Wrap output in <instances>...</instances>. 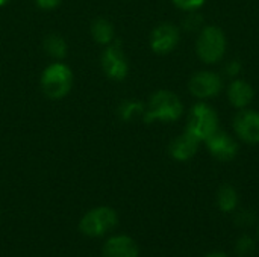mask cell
Returning a JSON list of instances; mask_svg holds the SVG:
<instances>
[{
	"label": "cell",
	"instance_id": "obj_1",
	"mask_svg": "<svg viewBox=\"0 0 259 257\" xmlns=\"http://www.w3.org/2000/svg\"><path fill=\"white\" fill-rule=\"evenodd\" d=\"M184 112L185 105L176 92L168 89H158L149 97L146 103L143 121L146 124H152L156 121L170 124L181 120Z\"/></svg>",
	"mask_w": 259,
	"mask_h": 257
},
{
	"label": "cell",
	"instance_id": "obj_2",
	"mask_svg": "<svg viewBox=\"0 0 259 257\" xmlns=\"http://www.w3.org/2000/svg\"><path fill=\"white\" fill-rule=\"evenodd\" d=\"M194 50L199 61L205 65L220 64L228 52V38L225 30L215 24H205L197 32Z\"/></svg>",
	"mask_w": 259,
	"mask_h": 257
},
{
	"label": "cell",
	"instance_id": "obj_3",
	"mask_svg": "<svg viewBox=\"0 0 259 257\" xmlns=\"http://www.w3.org/2000/svg\"><path fill=\"white\" fill-rule=\"evenodd\" d=\"M74 83V74L70 65L62 61L50 62L41 73L39 85L42 94L50 100H62L70 94Z\"/></svg>",
	"mask_w": 259,
	"mask_h": 257
},
{
	"label": "cell",
	"instance_id": "obj_4",
	"mask_svg": "<svg viewBox=\"0 0 259 257\" xmlns=\"http://www.w3.org/2000/svg\"><path fill=\"white\" fill-rule=\"evenodd\" d=\"M220 129V117L208 101H197L187 114L185 132L197 138L202 144Z\"/></svg>",
	"mask_w": 259,
	"mask_h": 257
},
{
	"label": "cell",
	"instance_id": "obj_5",
	"mask_svg": "<svg viewBox=\"0 0 259 257\" xmlns=\"http://www.w3.org/2000/svg\"><path fill=\"white\" fill-rule=\"evenodd\" d=\"M225 89V77L212 70H199L188 80V92L197 101H209Z\"/></svg>",
	"mask_w": 259,
	"mask_h": 257
},
{
	"label": "cell",
	"instance_id": "obj_6",
	"mask_svg": "<svg viewBox=\"0 0 259 257\" xmlns=\"http://www.w3.org/2000/svg\"><path fill=\"white\" fill-rule=\"evenodd\" d=\"M117 223H118L117 212L112 208L100 206L88 211L82 217L79 223V229L83 235L90 238H99L106 235L109 230H112L117 226Z\"/></svg>",
	"mask_w": 259,
	"mask_h": 257
},
{
	"label": "cell",
	"instance_id": "obj_7",
	"mask_svg": "<svg viewBox=\"0 0 259 257\" xmlns=\"http://www.w3.org/2000/svg\"><path fill=\"white\" fill-rule=\"evenodd\" d=\"M100 65L105 76L114 82H121L129 74V61L120 41L105 45L100 55Z\"/></svg>",
	"mask_w": 259,
	"mask_h": 257
},
{
	"label": "cell",
	"instance_id": "obj_8",
	"mask_svg": "<svg viewBox=\"0 0 259 257\" xmlns=\"http://www.w3.org/2000/svg\"><path fill=\"white\" fill-rule=\"evenodd\" d=\"M234 136L247 145L259 144V111L252 108H244L237 111L232 118Z\"/></svg>",
	"mask_w": 259,
	"mask_h": 257
},
{
	"label": "cell",
	"instance_id": "obj_9",
	"mask_svg": "<svg viewBox=\"0 0 259 257\" xmlns=\"http://www.w3.org/2000/svg\"><path fill=\"white\" fill-rule=\"evenodd\" d=\"M203 144L209 156L219 162H231L240 153V141L234 136V133L222 129L211 135Z\"/></svg>",
	"mask_w": 259,
	"mask_h": 257
},
{
	"label": "cell",
	"instance_id": "obj_10",
	"mask_svg": "<svg viewBox=\"0 0 259 257\" xmlns=\"http://www.w3.org/2000/svg\"><path fill=\"white\" fill-rule=\"evenodd\" d=\"M179 42H181V27L171 21H164L155 26L149 38L152 52L162 56L173 53L178 48Z\"/></svg>",
	"mask_w": 259,
	"mask_h": 257
},
{
	"label": "cell",
	"instance_id": "obj_11",
	"mask_svg": "<svg viewBox=\"0 0 259 257\" xmlns=\"http://www.w3.org/2000/svg\"><path fill=\"white\" fill-rule=\"evenodd\" d=\"M200 141L190 135L188 132H182L176 138H173L168 144V155L176 162H188L191 161L200 150Z\"/></svg>",
	"mask_w": 259,
	"mask_h": 257
},
{
	"label": "cell",
	"instance_id": "obj_12",
	"mask_svg": "<svg viewBox=\"0 0 259 257\" xmlns=\"http://www.w3.org/2000/svg\"><path fill=\"white\" fill-rule=\"evenodd\" d=\"M226 98H228L229 105L237 111L250 108V105L253 103V98H255V89L250 82H247L241 77H237L228 83Z\"/></svg>",
	"mask_w": 259,
	"mask_h": 257
},
{
	"label": "cell",
	"instance_id": "obj_13",
	"mask_svg": "<svg viewBox=\"0 0 259 257\" xmlns=\"http://www.w3.org/2000/svg\"><path fill=\"white\" fill-rule=\"evenodd\" d=\"M140 250L137 242L127 235H118L109 238L103 245L105 257H138Z\"/></svg>",
	"mask_w": 259,
	"mask_h": 257
},
{
	"label": "cell",
	"instance_id": "obj_14",
	"mask_svg": "<svg viewBox=\"0 0 259 257\" xmlns=\"http://www.w3.org/2000/svg\"><path fill=\"white\" fill-rule=\"evenodd\" d=\"M240 195L235 186L225 183L217 191V208L223 214H234L238 209Z\"/></svg>",
	"mask_w": 259,
	"mask_h": 257
},
{
	"label": "cell",
	"instance_id": "obj_15",
	"mask_svg": "<svg viewBox=\"0 0 259 257\" xmlns=\"http://www.w3.org/2000/svg\"><path fill=\"white\" fill-rule=\"evenodd\" d=\"M90 32H91V38L94 39V42H97L103 47L111 44L112 41H115L114 24L106 18H96L91 23Z\"/></svg>",
	"mask_w": 259,
	"mask_h": 257
},
{
	"label": "cell",
	"instance_id": "obj_16",
	"mask_svg": "<svg viewBox=\"0 0 259 257\" xmlns=\"http://www.w3.org/2000/svg\"><path fill=\"white\" fill-rule=\"evenodd\" d=\"M42 48L53 61H62L68 53V44L59 33H50L42 41Z\"/></svg>",
	"mask_w": 259,
	"mask_h": 257
},
{
	"label": "cell",
	"instance_id": "obj_17",
	"mask_svg": "<svg viewBox=\"0 0 259 257\" xmlns=\"http://www.w3.org/2000/svg\"><path fill=\"white\" fill-rule=\"evenodd\" d=\"M144 109H146V103H143L140 100L127 98V100L120 103V106H118V117L124 123H131V121H135L138 118L143 120Z\"/></svg>",
	"mask_w": 259,
	"mask_h": 257
},
{
	"label": "cell",
	"instance_id": "obj_18",
	"mask_svg": "<svg viewBox=\"0 0 259 257\" xmlns=\"http://www.w3.org/2000/svg\"><path fill=\"white\" fill-rule=\"evenodd\" d=\"M235 254L238 257H250L256 250V242L249 235H241L234 245Z\"/></svg>",
	"mask_w": 259,
	"mask_h": 257
},
{
	"label": "cell",
	"instance_id": "obj_19",
	"mask_svg": "<svg viewBox=\"0 0 259 257\" xmlns=\"http://www.w3.org/2000/svg\"><path fill=\"white\" fill-rule=\"evenodd\" d=\"M205 26L203 17L199 14V11L194 12H185V17L182 20V29L187 32H199Z\"/></svg>",
	"mask_w": 259,
	"mask_h": 257
},
{
	"label": "cell",
	"instance_id": "obj_20",
	"mask_svg": "<svg viewBox=\"0 0 259 257\" xmlns=\"http://www.w3.org/2000/svg\"><path fill=\"white\" fill-rule=\"evenodd\" d=\"M234 221L238 227H250L255 224L256 221V214L252 209H241V211H235L234 215Z\"/></svg>",
	"mask_w": 259,
	"mask_h": 257
},
{
	"label": "cell",
	"instance_id": "obj_21",
	"mask_svg": "<svg viewBox=\"0 0 259 257\" xmlns=\"http://www.w3.org/2000/svg\"><path fill=\"white\" fill-rule=\"evenodd\" d=\"M241 71H243V64L238 61V59H229V61H226L225 62V65H223V77H228V79H237V77H240V74H241Z\"/></svg>",
	"mask_w": 259,
	"mask_h": 257
},
{
	"label": "cell",
	"instance_id": "obj_22",
	"mask_svg": "<svg viewBox=\"0 0 259 257\" xmlns=\"http://www.w3.org/2000/svg\"><path fill=\"white\" fill-rule=\"evenodd\" d=\"M171 3L182 12H194L200 11L206 0H171Z\"/></svg>",
	"mask_w": 259,
	"mask_h": 257
},
{
	"label": "cell",
	"instance_id": "obj_23",
	"mask_svg": "<svg viewBox=\"0 0 259 257\" xmlns=\"http://www.w3.org/2000/svg\"><path fill=\"white\" fill-rule=\"evenodd\" d=\"M61 3H62V0H35V5L39 9H44V11L56 9Z\"/></svg>",
	"mask_w": 259,
	"mask_h": 257
},
{
	"label": "cell",
	"instance_id": "obj_24",
	"mask_svg": "<svg viewBox=\"0 0 259 257\" xmlns=\"http://www.w3.org/2000/svg\"><path fill=\"white\" fill-rule=\"evenodd\" d=\"M205 257H228V254L226 253H222V251H212V253L206 254Z\"/></svg>",
	"mask_w": 259,
	"mask_h": 257
},
{
	"label": "cell",
	"instance_id": "obj_25",
	"mask_svg": "<svg viewBox=\"0 0 259 257\" xmlns=\"http://www.w3.org/2000/svg\"><path fill=\"white\" fill-rule=\"evenodd\" d=\"M9 2H11V0H0V8H2V6H5V5H8Z\"/></svg>",
	"mask_w": 259,
	"mask_h": 257
},
{
	"label": "cell",
	"instance_id": "obj_26",
	"mask_svg": "<svg viewBox=\"0 0 259 257\" xmlns=\"http://www.w3.org/2000/svg\"><path fill=\"white\" fill-rule=\"evenodd\" d=\"M258 236H259V224H258Z\"/></svg>",
	"mask_w": 259,
	"mask_h": 257
}]
</instances>
